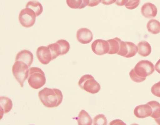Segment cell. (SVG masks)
Masks as SVG:
<instances>
[{"mask_svg":"<svg viewBox=\"0 0 160 125\" xmlns=\"http://www.w3.org/2000/svg\"><path fill=\"white\" fill-rule=\"evenodd\" d=\"M39 99L47 108H53L58 106L62 102L63 95L60 90L45 88L38 94Z\"/></svg>","mask_w":160,"mask_h":125,"instance_id":"6da1fadb","label":"cell"},{"mask_svg":"<svg viewBox=\"0 0 160 125\" xmlns=\"http://www.w3.org/2000/svg\"><path fill=\"white\" fill-rule=\"evenodd\" d=\"M28 82L31 88L37 89L46 84V78L44 73L41 68L33 67L30 69Z\"/></svg>","mask_w":160,"mask_h":125,"instance_id":"7a4b0ae2","label":"cell"},{"mask_svg":"<svg viewBox=\"0 0 160 125\" xmlns=\"http://www.w3.org/2000/svg\"><path fill=\"white\" fill-rule=\"evenodd\" d=\"M12 71L13 75L22 88L24 81L29 76V67L23 62L16 61L12 67Z\"/></svg>","mask_w":160,"mask_h":125,"instance_id":"3957f363","label":"cell"},{"mask_svg":"<svg viewBox=\"0 0 160 125\" xmlns=\"http://www.w3.org/2000/svg\"><path fill=\"white\" fill-rule=\"evenodd\" d=\"M78 84L82 89L92 94L98 93L101 89L100 84L90 75H86L82 77Z\"/></svg>","mask_w":160,"mask_h":125,"instance_id":"277c9868","label":"cell"},{"mask_svg":"<svg viewBox=\"0 0 160 125\" xmlns=\"http://www.w3.org/2000/svg\"><path fill=\"white\" fill-rule=\"evenodd\" d=\"M134 71L139 76L146 78L152 75L155 71L154 65L148 60H141L135 66Z\"/></svg>","mask_w":160,"mask_h":125,"instance_id":"5b68a950","label":"cell"},{"mask_svg":"<svg viewBox=\"0 0 160 125\" xmlns=\"http://www.w3.org/2000/svg\"><path fill=\"white\" fill-rule=\"evenodd\" d=\"M36 16L32 9L26 8L21 10L19 16V21L23 27H30L35 24Z\"/></svg>","mask_w":160,"mask_h":125,"instance_id":"8992f818","label":"cell"},{"mask_svg":"<svg viewBox=\"0 0 160 125\" xmlns=\"http://www.w3.org/2000/svg\"><path fill=\"white\" fill-rule=\"evenodd\" d=\"M92 51L98 55H102L108 53L110 50V46L107 41L102 39H97L91 45Z\"/></svg>","mask_w":160,"mask_h":125,"instance_id":"52a82bcc","label":"cell"},{"mask_svg":"<svg viewBox=\"0 0 160 125\" xmlns=\"http://www.w3.org/2000/svg\"><path fill=\"white\" fill-rule=\"evenodd\" d=\"M36 55L39 61L43 65H47L52 60L50 50L48 46L39 47L37 50Z\"/></svg>","mask_w":160,"mask_h":125,"instance_id":"ba28073f","label":"cell"},{"mask_svg":"<svg viewBox=\"0 0 160 125\" xmlns=\"http://www.w3.org/2000/svg\"><path fill=\"white\" fill-rule=\"evenodd\" d=\"M76 37L79 42L83 44L90 43L93 39L92 32L86 28L78 30L77 32Z\"/></svg>","mask_w":160,"mask_h":125,"instance_id":"9c48e42d","label":"cell"},{"mask_svg":"<svg viewBox=\"0 0 160 125\" xmlns=\"http://www.w3.org/2000/svg\"><path fill=\"white\" fill-rule=\"evenodd\" d=\"M152 112V108L147 103L138 106L134 110L135 116L138 118L142 119L151 116Z\"/></svg>","mask_w":160,"mask_h":125,"instance_id":"30bf717a","label":"cell"},{"mask_svg":"<svg viewBox=\"0 0 160 125\" xmlns=\"http://www.w3.org/2000/svg\"><path fill=\"white\" fill-rule=\"evenodd\" d=\"M142 15L147 18H152L155 17L157 14L158 9L156 6L151 3L144 4L141 9Z\"/></svg>","mask_w":160,"mask_h":125,"instance_id":"8fae6325","label":"cell"},{"mask_svg":"<svg viewBox=\"0 0 160 125\" xmlns=\"http://www.w3.org/2000/svg\"><path fill=\"white\" fill-rule=\"evenodd\" d=\"M33 59L32 53L30 51L25 50L21 51L17 54L15 61L23 62L29 67L33 63Z\"/></svg>","mask_w":160,"mask_h":125,"instance_id":"7c38bea8","label":"cell"},{"mask_svg":"<svg viewBox=\"0 0 160 125\" xmlns=\"http://www.w3.org/2000/svg\"><path fill=\"white\" fill-rule=\"evenodd\" d=\"M138 52L141 56H149L152 52V48L149 43L146 41H141L138 44Z\"/></svg>","mask_w":160,"mask_h":125,"instance_id":"4fadbf2b","label":"cell"},{"mask_svg":"<svg viewBox=\"0 0 160 125\" xmlns=\"http://www.w3.org/2000/svg\"><path fill=\"white\" fill-rule=\"evenodd\" d=\"M0 104H1V113L2 115L10 112L12 107V100L9 98L5 96H1L0 98Z\"/></svg>","mask_w":160,"mask_h":125,"instance_id":"5bb4252c","label":"cell"},{"mask_svg":"<svg viewBox=\"0 0 160 125\" xmlns=\"http://www.w3.org/2000/svg\"><path fill=\"white\" fill-rule=\"evenodd\" d=\"M152 108V113L151 117L154 118L158 124H160V104L156 101H151L147 103Z\"/></svg>","mask_w":160,"mask_h":125,"instance_id":"9a60e30c","label":"cell"},{"mask_svg":"<svg viewBox=\"0 0 160 125\" xmlns=\"http://www.w3.org/2000/svg\"><path fill=\"white\" fill-rule=\"evenodd\" d=\"M89 0H66V3L72 9H81L88 6Z\"/></svg>","mask_w":160,"mask_h":125,"instance_id":"2e32d148","label":"cell"},{"mask_svg":"<svg viewBox=\"0 0 160 125\" xmlns=\"http://www.w3.org/2000/svg\"><path fill=\"white\" fill-rule=\"evenodd\" d=\"M77 120L79 125H91L92 122L91 117L84 110H82L80 112Z\"/></svg>","mask_w":160,"mask_h":125,"instance_id":"e0dca14e","label":"cell"},{"mask_svg":"<svg viewBox=\"0 0 160 125\" xmlns=\"http://www.w3.org/2000/svg\"><path fill=\"white\" fill-rule=\"evenodd\" d=\"M26 8L32 9L35 13L36 17L41 14L43 11V7L42 4L36 1H31L27 3Z\"/></svg>","mask_w":160,"mask_h":125,"instance_id":"ac0fdd59","label":"cell"},{"mask_svg":"<svg viewBox=\"0 0 160 125\" xmlns=\"http://www.w3.org/2000/svg\"><path fill=\"white\" fill-rule=\"evenodd\" d=\"M148 31L153 34L156 35L160 33V22L158 20H150L147 25Z\"/></svg>","mask_w":160,"mask_h":125,"instance_id":"d6986e66","label":"cell"},{"mask_svg":"<svg viewBox=\"0 0 160 125\" xmlns=\"http://www.w3.org/2000/svg\"><path fill=\"white\" fill-rule=\"evenodd\" d=\"M121 40L118 37L108 40L110 46V50L108 53L109 54L113 55L117 54L119 49V41Z\"/></svg>","mask_w":160,"mask_h":125,"instance_id":"ffe728a7","label":"cell"},{"mask_svg":"<svg viewBox=\"0 0 160 125\" xmlns=\"http://www.w3.org/2000/svg\"><path fill=\"white\" fill-rule=\"evenodd\" d=\"M49 49L52 57V60L56 59L61 55V50L59 45L57 43L50 44L47 46Z\"/></svg>","mask_w":160,"mask_h":125,"instance_id":"44dd1931","label":"cell"},{"mask_svg":"<svg viewBox=\"0 0 160 125\" xmlns=\"http://www.w3.org/2000/svg\"><path fill=\"white\" fill-rule=\"evenodd\" d=\"M58 44L61 50V55H64L67 53L70 49V45L68 41L65 40H59L56 42Z\"/></svg>","mask_w":160,"mask_h":125,"instance_id":"7402d4cb","label":"cell"},{"mask_svg":"<svg viewBox=\"0 0 160 125\" xmlns=\"http://www.w3.org/2000/svg\"><path fill=\"white\" fill-rule=\"evenodd\" d=\"M93 124L106 125L108 124L107 120L104 115H98L93 119Z\"/></svg>","mask_w":160,"mask_h":125,"instance_id":"603a6c76","label":"cell"},{"mask_svg":"<svg viewBox=\"0 0 160 125\" xmlns=\"http://www.w3.org/2000/svg\"><path fill=\"white\" fill-rule=\"evenodd\" d=\"M129 75L132 80L137 83L142 82L146 79V78H142L138 76L135 73L134 68L132 69L130 72Z\"/></svg>","mask_w":160,"mask_h":125,"instance_id":"cb8c5ba5","label":"cell"},{"mask_svg":"<svg viewBox=\"0 0 160 125\" xmlns=\"http://www.w3.org/2000/svg\"><path fill=\"white\" fill-rule=\"evenodd\" d=\"M140 0H129L125 5L126 7L129 10L134 9L139 5Z\"/></svg>","mask_w":160,"mask_h":125,"instance_id":"d4e9b609","label":"cell"},{"mask_svg":"<svg viewBox=\"0 0 160 125\" xmlns=\"http://www.w3.org/2000/svg\"><path fill=\"white\" fill-rule=\"evenodd\" d=\"M151 91L153 95L160 98V81L152 86Z\"/></svg>","mask_w":160,"mask_h":125,"instance_id":"484cf974","label":"cell"},{"mask_svg":"<svg viewBox=\"0 0 160 125\" xmlns=\"http://www.w3.org/2000/svg\"><path fill=\"white\" fill-rule=\"evenodd\" d=\"M102 0H89L88 6L90 7H94L98 6L101 2Z\"/></svg>","mask_w":160,"mask_h":125,"instance_id":"4316f807","label":"cell"},{"mask_svg":"<svg viewBox=\"0 0 160 125\" xmlns=\"http://www.w3.org/2000/svg\"><path fill=\"white\" fill-rule=\"evenodd\" d=\"M128 0H116L115 4L119 6H123L126 4L128 2Z\"/></svg>","mask_w":160,"mask_h":125,"instance_id":"83f0119b","label":"cell"},{"mask_svg":"<svg viewBox=\"0 0 160 125\" xmlns=\"http://www.w3.org/2000/svg\"><path fill=\"white\" fill-rule=\"evenodd\" d=\"M116 0H102V3L104 5H109L116 2Z\"/></svg>","mask_w":160,"mask_h":125,"instance_id":"f1b7e54d","label":"cell"},{"mask_svg":"<svg viewBox=\"0 0 160 125\" xmlns=\"http://www.w3.org/2000/svg\"><path fill=\"white\" fill-rule=\"evenodd\" d=\"M156 71L160 74V59L158 61L155 66Z\"/></svg>","mask_w":160,"mask_h":125,"instance_id":"f546056e","label":"cell"}]
</instances>
